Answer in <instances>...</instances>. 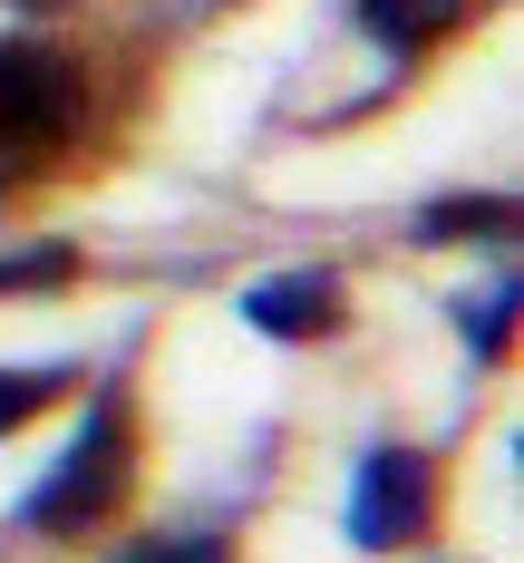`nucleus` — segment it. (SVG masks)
<instances>
[{"instance_id": "f257e3e1", "label": "nucleus", "mask_w": 524, "mask_h": 563, "mask_svg": "<svg viewBox=\"0 0 524 563\" xmlns=\"http://www.w3.org/2000/svg\"><path fill=\"white\" fill-rule=\"evenodd\" d=\"M88 136V78L40 40H0V185L49 175Z\"/></svg>"}, {"instance_id": "f03ea898", "label": "nucleus", "mask_w": 524, "mask_h": 563, "mask_svg": "<svg viewBox=\"0 0 524 563\" xmlns=\"http://www.w3.org/2000/svg\"><path fill=\"white\" fill-rule=\"evenodd\" d=\"M116 496H126V418H116V398H98L88 438L58 456L49 476H40V496H30V525H40V534H88V525H98Z\"/></svg>"}, {"instance_id": "7ed1b4c3", "label": "nucleus", "mask_w": 524, "mask_h": 563, "mask_svg": "<svg viewBox=\"0 0 524 563\" xmlns=\"http://www.w3.org/2000/svg\"><path fill=\"white\" fill-rule=\"evenodd\" d=\"M427 525V456L417 448H379L359 466V496H349V534L369 544V554H389Z\"/></svg>"}, {"instance_id": "20e7f679", "label": "nucleus", "mask_w": 524, "mask_h": 563, "mask_svg": "<svg viewBox=\"0 0 524 563\" xmlns=\"http://www.w3.org/2000/svg\"><path fill=\"white\" fill-rule=\"evenodd\" d=\"M243 321H253V331H272V340H321L331 321H341V282H321V273L253 282V291H243Z\"/></svg>"}, {"instance_id": "39448f33", "label": "nucleus", "mask_w": 524, "mask_h": 563, "mask_svg": "<svg viewBox=\"0 0 524 563\" xmlns=\"http://www.w3.org/2000/svg\"><path fill=\"white\" fill-rule=\"evenodd\" d=\"M359 20H369V40H389V49H427V40H447L466 20V0H359Z\"/></svg>"}, {"instance_id": "423d86ee", "label": "nucleus", "mask_w": 524, "mask_h": 563, "mask_svg": "<svg viewBox=\"0 0 524 563\" xmlns=\"http://www.w3.org/2000/svg\"><path fill=\"white\" fill-rule=\"evenodd\" d=\"M505 224H515L505 195H447V205H427V233H505Z\"/></svg>"}, {"instance_id": "0eeeda50", "label": "nucleus", "mask_w": 524, "mask_h": 563, "mask_svg": "<svg viewBox=\"0 0 524 563\" xmlns=\"http://www.w3.org/2000/svg\"><path fill=\"white\" fill-rule=\"evenodd\" d=\"M58 389H68L58 369H0V428H30V418H40Z\"/></svg>"}, {"instance_id": "6e6552de", "label": "nucleus", "mask_w": 524, "mask_h": 563, "mask_svg": "<svg viewBox=\"0 0 524 563\" xmlns=\"http://www.w3.org/2000/svg\"><path fill=\"white\" fill-rule=\"evenodd\" d=\"M116 563H233L214 534H185V544H136V554H116Z\"/></svg>"}, {"instance_id": "1a4fd4ad", "label": "nucleus", "mask_w": 524, "mask_h": 563, "mask_svg": "<svg viewBox=\"0 0 524 563\" xmlns=\"http://www.w3.org/2000/svg\"><path fill=\"white\" fill-rule=\"evenodd\" d=\"M505 321H515V282H495V301H486V321L466 311V340H476V350H505Z\"/></svg>"}, {"instance_id": "9d476101", "label": "nucleus", "mask_w": 524, "mask_h": 563, "mask_svg": "<svg viewBox=\"0 0 524 563\" xmlns=\"http://www.w3.org/2000/svg\"><path fill=\"white\" fill-rule=\"evenodd\" d=\"M40 10H49V0H40Z\"/></svg>"}]
</instances>
